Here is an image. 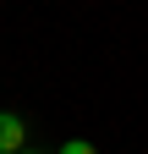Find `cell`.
<instances>
[{
    "label": "cell",
    "instance_id": "cell-2",
    "mask_svg": "<svg viewBox=\"0 0 148 154\" xmlns=\"http://www.w3.org/2000/svg\"><path fill=\"white\" fill-rule=\"evenodd\" d=\"M55 154H99V149L88 143V138H71V143H61V149H55Z\"/></svg>",
    "mask_w": 148,
    "mask_h": 154
},
{
    "label": "cell",
    "instance_id": "cell-3",
    "mask_svg": "<svg viewBox=\"0 0 148 154\" xmlns=\"http://www.w3.org/2000/svg\"><path fill=\"white\" fill-rule=\"evenodd\" d=\"M22 154H39V149H22Z\"/></svg>",
    "mask_w": 148,
    "mask_h": 154
},
{
    "label": "cell",
    "instance_id": "cell-1",
    "mask_svg": "<svg viewBox=\"0 0 148 154\" xmlns=\"http://www.w3.org/2000/svg\"><path fill=\"white\" fill-rule=\"evenodd\" d=\"M22 149H28V121L0 110V154H22Z\"/></svg>",
    "mask_w": 148,
    "mask_h": 154
}]
</instances>
